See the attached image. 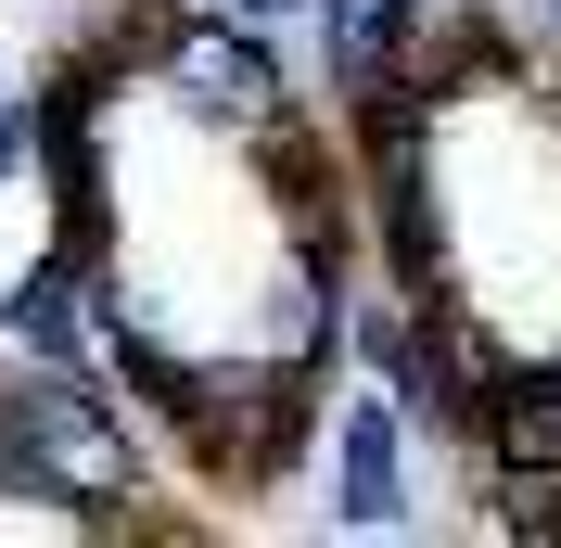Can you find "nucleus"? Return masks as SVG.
Here are the masks:
<instances>
[{"label":"nucleus","mask_w":561,"mask_h":548,"mask_svg":"<svg viewBox=\"0 0 561 548\" xmlns=\"http://www.w3.org/2000/svg\"><path fill=\"white\" fill-rule=\"evenodd\" d=\"M153 65H167V90L205 115V128H243V140L280 128V65H268V38L217 26V13H179V26H153Z\"/></svg>","instance_id":"obj_2"},{"label":"nucleus","mask_w":561,"mask_h":548,"mask_svg":"<svg viewBox=\"0 0 561 548\" xmlns=\"http://www.w3.org/2000/svg\"><path fill=\"white\" fill-rule=\"evenodd\" d=\"M230 13H294V0H230Z\"/></svg>","instance_id":"obj_8"},{"label":"nucleus","mask_w":561,"mask_h":548,"mask_svg":"<svg viewBox=\"0 0 561 548\" xmlns=\"http://www.w3.org/2000/svg\"><path fill=\"white\" fill-rule=\"evenodd\" d=\"M0 484L65 498V511H115V498H140V446H128V421L90 396V370L26 357V370L0 383Z\"/></svg>","instance_id":"obj_1"},{"label":"nucleus","mask_w":561,"mask_h":548,"mask_svg":"<svg viewBox=\"0 0 561 548\" xmlns=\"http://www.w3.org/2000/svg\"><path fill=\"white\" fill-rule=\"evenodd\" d=\"M13 167H26V90L0 77V192H13Z\"/></svg>","instance_id":"obj_7"},{"label":"nucleus","mask_w":561,"mask_h":548,"mask_svg":"<svg viewBox=\"0 0 561 548\" xmlns=\"http://www.w3.org/2000/svg\"><path fill=\"white\" fill-rule=\"evenodd\" d=\"M0 332H13V357H51V370H90V332H103V294H90V269L65 255H26L13 269V294H0Z\"/></svg>","instance_id":"obj_4"},{"label":"nucleus","mask_w":561,"mask_h":548,"mask_svg":"<svg viewBox=\"0 0 561 548\" xmlns=\"http://www.w3.org/2000/svg\"><path fill=\"white\" fill-rule=\"evenodd\" d=\"M332 511L370 536V523L409 511V459H396V409L370 396V409H345V459H332Z\"/></svg>","instance_id":"obj_5"},{"label":"nucleus","mask_w":561,"mask_h":548,"mask_svg":"<svg viewBox=\"0 0 561 548\" xmlns=\"http://www.w3.org/2000/svg\"><path fill=\"white\" fill-rule=\"evenodd\" d=\"M497 65L485 0H383V90L396 103H447Z\"/></svg>","instance_id":"obj_3"},{"label":"nucleus","mask_w":561,"mask_h":548,"mask_svg":"<svg viewBox=\"0 0 561 548\" xmlns=\"http://www.w3.org/2000/svg\"><path fill=\"white\" fill-rule=\"evenodd\" d=\"M497 446H511V459H536V472H549V459H561V383H524V396L497 409Z\"/></svg>","instance_id":"obj_6"}]
</instances>
